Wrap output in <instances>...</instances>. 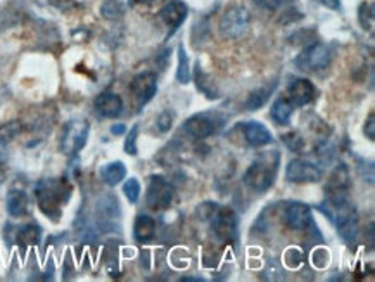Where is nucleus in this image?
<instances>
[{
	"instance_id": "obj_1",
	"label": "nucleus",
	"mask_w": 375,
	"mask_h": 282,
	"mask_svg": "<svg viewBox=\"0 0 375 282\" xmlns=\"http://www.w3.org/2000/svg\"><path fill=\"white\" fill-rule=\"evenodd\" d=\"M35 196L40 212L57 222L63 213V205H66L70 199L71 187L61 178H44L35 185Z\"/></svg>"
},
{
	"instance_id": "obj_2",
	"label": "nucleus",
	"mask_w": 375,
	"mask_h": 282,
	"mask_svg": "<svg viewBox=\"0 0 375 282\" xmlns=\"http://www.w3.org/2000/svg\"><path fill=\"white\" fill-rule=\"evenodd\" d=\"M278 153H265L244 173V184L256 192H267L277 177Z\"/></svg>"
},
{
	"instance_id": "obj_3",
	"label": "nucleus",
	"mask_w": 375,
	"mask_h": 282,
	"mask_svg": "<svg viewBox=\"0 0 375 282\" xmlns=\"http://www.w3.org/2000/svg\"><path fill=\"white\" fill-rule=\"evenodd\" d=\"M223 125H225V116L220 115L218 111H204L191 116L184 123V132H187L192 139L202 140L218 132Z\"/></svg>"
},
{
	"instance_id": "obj_4",
	"label": "nucleus",
	"mask_w": 375,
	"mask_h": 282,
	"mask_svg": "<svg viewBox=\"0 0 375 282\" xmlns=\"http://www.w3.org/2000/svg\"><path fill=\"white\" fill-rule=\"evenodd\" d=\"M88 133H90V125L87 120L75 118L64 125L63 133H61V151L68 156H73L78 151H81L87 144Z\"/></svg>"
},
{
	"instance_id": "obj_5",
	"label": "nucleus",
	"mask_w": 375,
	"mask_h": 282,
	"mask_svg": "<svg viewBox=\"0 0 375 282\" xmlns=\"http://www.w3.org/2000/svg\"><path fill=\"white\" fill-rule=\"evenodd\" d=\"M334 53L327 44L316 42L306 47L294 59V64L301 71H320L325 70L332 63Z\"/></svg>"
},
{
	"instance_id": "obj_6",
	"label": "nucleus",
	"mask_w": 375,
	"mask_h": 282,
	"mask_svg": "<svg viewBox=\"0 0 375 282\" xmlns=\"http://www.w3.org/2000/svg\"><path fill=\"white\" fill-rule=\"evenodd\" d=\"M208 222H211V230L223 243H232L237 239L239 232V218L235 212L229 206H216Z\"/></svg>"
},
{
	"instance_id": "obj_7",
	"label": "nucleus",
	"mask_w": 375,
	"mask_h": 282,
	"mask_svg": "<svg viewBox=\"0 0 375 282\" xmlns=\"http://www.w3.org/2000/svg\"><path fill=\"white\" fill-rule=\"evenodd\" d=\"M249 12L240 6H232L223 12L222 19H220V35L225 40H235L242 37L249 28Z\"/></svg>"
},
{
	"instance_id": "obj_8",
	"label": "nucleus",
	"mask_w": 375,
	"mask_h": 282,
	"mask_svg": "<svg viewBox=\"0 0 375 282\" xmlns=\"http://www.w3.org/2000/svg\"><path fill=\"white\" fill-rule=\"evenodd\" d=\"M175 196V189L170 182L161 175H151L147 184L146 201L147 206L153 209H164L171 205Z\"/></svg>"
},
{
	"instance_id": "obj_9",
	"label": "nucleus",
	"mask_w": 375,
	"mask_h": 282,
	"mask_svg": "<svg viewBox=\"0 0 375 282\" xmlns=\"http://www.w3.org/2000/svg\"><path fill=\"white\" fill-rule=\"evenodd\" d=\"M285 178L292 184H309V182H318L322 178V170L311 161L292 160L285 167Z\"/></svg>"
},
{
	"instance_id": "obj_10",
	"label": "nucleus",
	"mask_w": 375,
	"mask_h": 282,
	"mask_svg": "<svg viewBox=\"0 0 375 282\" xmlns=\"http://www.w3.org/2000/svg\"><path fill=\"white\" fill-rule=\"evenodd\" d=\"M130 91H132L133 97L139 102V108H144L147 102L153 101V97L157 92V77L151 71H144V73L137 75L130 84Z\"/></svg>"
},
{
	"instance_id": "obj_11",
	"label": "nucleus",
	"mask_w": 375,
	"mask_h": 282,
	"mask_svg": "<svg viewBox=\"0 0 375 282\" xmlns=\"http://www.w3.org/2000/svg\"><path fill=\"white\" fill-rule=\"evenodd\" d=\"M187 15L189 8L185 2H182V0H171V2H168V4L161 9L160 11L161 21H163L164 25L168 26V30H170V32H168V37L173 35V33L184 25V21L187 19Z\"/></svg>"
},
{
	"instance_id": "obj_12",
	"label": "nucleus",
	"mask_w": 375,
	"mask_h": 282,
	"mask_svg": "<svg viewBox=\"0 0 375 282\" xmlns=\"http://www.w3.org/2000/svg\"><path fill=\"white\" fill-rule=\"evenodd\" d=\"M285 223L294 230H305L313 223L311 208L305 203H291L284 212Z\"/></svg>"
},
{
	"instance_id": "obj_13",
	"label": "nucleus",
	"mask_w": 375,
	"mask_h": 282,
	"mask_svg": "<svg viewBox=\"0 0 375 282\" xmlns=\"http://www.w3.org/2000/svg\"><path fill=\"white\" fill-rule=\"evenodd\" d=\"M349 187V171H347V168L344 167V164H340V167H337L336 170L332 171V175H330L329 180H327V198H346Z\"/></svg>"
},
{
	"instance_id": "obj_14",
	"label": "nucleus",
	"mask_w": 375,
	"mask_h": 282,
	"mask_svg": "<svg viewBox=\"0 0 375 282\" xmlns=\"http://www.w3.org/2000/svg\"><path fill=\"white\" fill-rule=\"evenodd\" d=\"M289 99L294 106H306L315 97V87L306 78H294L287 87Z\"/></svg>"
},
{
	"instance_id": "obj_15",
	"label": "nucleus",
	"mask_w": 375,
	"mask_h": 282,
	"mask_svg": "<svg viewBox=\"0 0 375 282\" xmlns=\"http://www.w3.org/2000/svg\"><path fill=\"white\" fill-rule=\"evenodd\" d=\"M244 137H246L247 144L253 147H263L273 140V135L268 130L267 125H263L261 122H246L242 125Z\"/></svg>"
},
{
	"instance_id": "obj_16",
	"label": "nucleus",
	"mask_w": 375,
	"mask_h": 282,
	"mask_svg": "<svg viewBox=\"0 0 375 282\" xmlns=\"http://www.w3.org/2000/svg\"><path fill=\"white\" fill-rule=\"evenodd\" d=\"M95 109L104 118H118L123 113V99L115 92H104L95 99Z\"/></svg>"
},
{
	"instance_id": "obj_17",
	"label": "nucleus",
	"mask_w": 375,
	"mask_h": 282,
	"mask_svg": "<svg viewBox=\"0 0 375 282\" xmlns=\"http://www.w3.org/2000/svg\"><path fill=\"white\" fill-rule=\"evenodd\" d=\"M30 199L28 194L21 189H12L8 194V199H6V208H8V213L15 218H19V216H25L28 213Z\"/></svg>"
},
{
	"instance_id": "obj_18",
	"label": "nucleus",
	"mask_w": 375,
	"mask_h": 282,
	"mask_svg": "<svg viewBox=\"0 0 375 282\" xmlns=\"http://www.w3.org/2000/svg\"><path fill=\"white\" fill-rule=\"evenodd\" d=\"M156 234V222L149 215H139L133 223V236L139 243H149Z\"/></svg>"
},
{
	"instance_id": "obj_19",
	"label": "nucleus",
	"mask_w": 375,
	"mask_h": 282,
	"mask_svg": "<svg viewBox=\"0 0 375 282\" xmlns=\"http://www.w3.org/2000/svg\"><path fill=\"white\" fill-rule=\"evenodd\" d=\"M194 82L195 85H198V91L202 92V94L206 95L208 99H220V91L218 87H216L215 82L211 80V78L208 77V73H206L204 70H202L201 63L195 64V70H194Z\"/></svg>"
},
{
	"instance_id": "obj_20",
	"label": "nucleus",
	"mask_w": 375,
	"mask_h": 282,
	"mask_svg": "<svg viewBox=\"0 0 375 282\" xmlns=\"http://www.w3.org/2000/svg\"><path fill=\"white\" fill-rule=\"evenodd\" d=\"M125 177H126V167L123 164V161H111V163L104 164V167L101 168L102 182L111 185V187L122 184Z\"/></svg>"
},
{
	"instance_id": "obj_21",
	"label": "nucleus",
	"mask_w": 375,
	"mask_h": 282,
	"mask_svg": "<svg viewBox=\"0 0 375 282\" xmlns=\"http://www.w3.org/2000/svg\"><path fill=\"white\" fill-rule=\"evenodd\" d=\"M292 113H294V104L291 102V99H277L273 102L270 109V116L277 125H289L292 118Z\"/></svg>"
},
{
	"instance_id": "obj_22",
	"label": "nucleus",
	"mask_w": 375,
	"mask_h": 282,
	"mask_svg": "<svg viewBox=\"0 0 375 282\" xmlns=\"http://www.w3.org/2000/svg\"><path fill=\"white\" fill-rule=\"evenodd\" d=\"M16 241L21 247L33 246L40 241V229L37 225H25L21 229H18V234H16Z\"/></svg>"
},
{
	"instance_id": "obj_23",
	"label": "nucleus",
	"mask_w": 375,
	"mask_h": 282,
	"mask_svg": "<svg viewBox=\"0 0 375 282\" xmlns=\"http://www.w3.org/2000/svg\"><path fill=\"white\" fill-rule=\"evenodd\" d=\"M177 82L182 85H187L191 82V63L185 53L184 46H178V68H177Z\"/></svg>"
},
{
	"instance_id": "obj_24",
	"label": "nucleus",
	"mask_w": 375,
	"mask_h": 282,
	"mask_svg": "<svg viewBox=\"0 0 375 282\" xmlns=\"http://www.w3.org/2000/svg\"><path fill=\"white\" fill-rule=\"evenodd\" d=\"M358 230H360V227H358V215L351 216V218L344 220L343 223L337 225V232H339V236L343 237L346 243H353V241L356 239Z\"/></svg>"
},
{
	"instance_id": "obj_25",
	"label": "nucleus",
	"mask_w": 375,
	"mask_h": 282,
	"mask_svg": "<svg viewBox=\"0 0 375 282\" xmlns=\"http://www.w3.org/2000/svg\"><path fill=\"white\" fill-rule=\"evenodd\" d=\"M270 92L271 88H256V91H253L247 95L246 102H244V108H246L247 111H256V109H260L261 106H265V102L268 101Z\"/></svg>"
},
{
	"instance_id": "obj_26",
	"label": "nucleus",
	"mask_w": 375,
	"mask_h": 282,
	"mask_svg": "<svg viewBox=\"0 0 375 282\" xmlns=\"http://www.w3.org/2000/svg\"><path fill=\"white\" fill-rule=\"evenodd\" d=\"M123 12H125V6L119 0H106L101 6V16L109 21H115V19L122 18Z\"/></svg>"
},
{
	"instance_id": "obj_27",
	"label": "nucleus",
	"mask_w": 375,
	"mask_h": 282,
	"mask_svg": "<svg viewBox=\"0 0 375 282\" xmlns=\"http://www.w3.org/2000/svg\"><path fill=\"white\" fill-rule=\"evenodd\" d=\"M358 21L360 26L365 32H374V23H375V12H374V4H368L363 2L358 9Z\"/></svg>"
},
{
	"instance_id": "obj_28",
	"label": "nucleus",
	"mask_w": 375,
	"mask_h": 282,
	"mask_svg": "<svg viewBox=\"0 0 375 282\" xmlns=\"http://www.w3.org/2000/svg\"><path fill=\"white\" fill-rule=\"evenodd\" d=\"M23 132V125L19 122H9L0 125V146L12 142Z\"/></svg>"
},
{
	"instance_id": "obj_29",
	"label": "nucleus",
	"mask_w": 375,
	"mask_h": 282,
	"mask_svg": "<svg viewBox=\"0 0 375 282\" xmlns=\"http://www.w3.org/2000/svg\"><path fill=\"white\" fill-rule=\"evenodd\" d=\"M123 192H125L126 199H128L130 203H137L140 198V182L133 177L128 178V180L125 182V185H123Z\"/></svg>"
},
{
	"instance_id": "obj_30",
	"label": "nucleus",
	"mask_w": 375,
	"mask_h": 282,
	"mask_svg": "<svg viewBox=\"0 0 375 282\" xmlns=\"http://www.w3.org/2000/svg\"><path fill=\"white\" fill-rule=\"evenodd\" d=\"M173 122H175V113L171 111V109H164L163 113H160V116H157V120H156L157 130L163 133L170 132L171 126H173Z\"/></svg>"
},
{
	"instance_id": "obj_31",
	"label": "nucleus",
	"mask_w": 375,
	"mask_h": 282,
	"mask_svg": "<svg viewBox=\"0 0 375 282\" xmlns=\"http://www.w3.org/2000/svg\"><path fill=\"white\" fill-rule=\"evenodd\" d=\"M137 137H139V125L133 126L125 139V153L130 154V156H137V153H139V147H137Z\"/></svg>"
},
{
	"instance_id": "obj_32",
	"label": "nucleus",
	"mask_w": 375,
	"mask_h": 282,
	"mask_svg": "<svg viewBox=\"0 0 375 282\" xmlns=\"http://www.w3.org/2000/svg\"><path fill=\"white\" fill-rule=\"evenodd\" d=\"M282 140H284L285 146L291 151H294V153H299V151H302V147H305V140H302L301 135H298V133H285V135H282Z\"/></svg>"
},
{
	"instance_id": "obj_33",
	"label": "nucleus",
	"mask_w": 375,
	"mask_h": 282,
	"mask_svg": "<svg viewBox=\"0 0 375 282\" xmlns=\"http://www.w3.org/2000/svg\"><path fill=\"white\" fill-rule=\"evenodd\" d=\"M302 260H305V258H302L301 251L294 250V247H292V250H289L287 253H285V261H287L289 267H292V268L299 267V265L302 263Z\"/></svg>"
},
{
	"instance_id": "obj_34",
	"label": "nucleus",
	"mask_w": 375,
	"mask_h": 282,
	"mask_svg": "<svg viewBox=\"0 0 375 282\" xmlns=\"http://www.w3.org/2000/svg\"><path fill=\"white\" fill-rule=\"evenodd\" d=\"M363 132L365 135L368 137V140H375V115L374 113H370L367 118V122H365L363 126Z\"/></svg>"
},
{
	"instance_id": "obj_35",
	"label": "nucleus",
	"mask_w": 375,
	"mask_h": 282,
	"mask_svg": "<svg viewBox=\"0 0 375 282\" xmlns=\"http://www.w3.org/2000/svg\"><path fill=\"white\" fill-rule=\"evenodd\" d=\"M253 2L260 6L261 9H267V11H275L282 4V0H253Z\"/></svg>"
},
{
	"instance_id": "obj_36",
	"label": "nucleus",
	"mask_w": 375,
	"mask_h": 282,
	"mask_svg": "<svg viewBox=\"0 0 375 282\" xmlns=\"http://www.w3.org/2000/svg\"><path fill=\"white\" fill-rule=\"evenodd\" d=\"M315 2H318L327 9H332V11H337L340 8V0H315Z\"/></svg>"
},
{
	"instance_id": "obj_37",
	"label": "nucleus",
	"mask_w": 375,
	"mask_h": 282,
	"mask_svg": "<svg viewBox=\"0 0 375 282\" xmlns=\"http://www.w3.org/2000/svg\"><path fill=\"white\" fill-rule=\"evenodd\" d=\"M126 132V126L123 123H118V125L111 126V133L113 135H122V133Z\"/></svg>"
},
{
	"instance_id": "obj_38",
	"label": "nucleus",
	"mask_w": 375,
	"mask_h": 282,
	"mask_svg": "<svg viewBox=\"0 0 375 282\" xmlns=\"http://www.w3.org/2000/svg\"><path fill=\"white\" fill-rule=\"evenodd\" d=\"M156 0H128L130 6H140V4H153Z\"/></svg>"
},
{
	"instance_id": "obj_39",
	"label": "nucleus",
	"mask_w": 375,
	"mask_h": 282,
	"mask_svg": "<svg viewBox=\"0 0 375 282\" xmlns=\"http://www.w3.org/2000/svg\"><path fill=\"white\" fill-rule=\"evenodd\" d=\"M63 2H66V0H52V4H56V6H61Z\"/></svg>"
}]
</instances>
